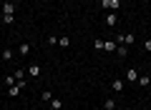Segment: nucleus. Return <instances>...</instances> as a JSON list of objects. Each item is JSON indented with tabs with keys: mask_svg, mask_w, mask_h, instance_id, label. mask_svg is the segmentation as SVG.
<instances>
[{
	"mask_svg": "<svg viewBox=\"0 0 151 110\" xmlns=\"http://www.w3.org/2000/svg\"><path fill=\"white\" fill-rule=\"evenodd\" d=\"M116 23H119V15H116V13L106 15V25H108V28H116Z\"/></svg>",
	"mask_w": 151,
	"mask_h": 110,
	"instance_id": "4",
	"label": "nucleus"
},
{
	"mask_svg": "<svg viewBox=\"0 0 151 110\" xmlns=\"http://www.w3.org/2000/svg\"><path fill=\"white\" fill-rule=\"evenodd\" d=\"M139 80V73H136V68H129L126 70V83H136Z\"/></svg>",
	"mask_w": 151,
	"mask_h": 110,
	"instance_id": "2",
	"label": "nucleus"
},
{
	"mask_svg": "<svg viewBox=\"0 0 151 110\" xmlns=\"http://www.w3.org/2000/svg\"><path fill=\"white\" fill-rule=\"evenodd\" d=\"M149 55H151V53H149Z\"/></svg>",
	"mask_w": 151,
	"mask_h": 110,
	"instance_id": "20",
	"label": "nucleus"
},
{
	"mask_svg": "<svg viewBox=\"0 0 151 110\" xmlns=\"http://www.w3.org/2000/svg\"><path fill=\"white\" fill-rule=\"evenodd\" d=\"M0 58H3V60H13V58H15V53H13L10 48H5V50L0 53Z\"/></svg>",
	"mask_w": 151,
	"mask_h": 110,
	"instance_id": "7",
	"label": "nucleus"
},
{
	"mask_svg": "<svg viewBox=\"0 0 151 110\" xmlns=\"http://www.w3.org/2000/svg\"><path fill=\"white\" fill-rule=\"evenodd\" d=\"M40 100H43V103H50V100H53V93H50V90H43V93H40Z\"/></svg>",
	"mask_w": 151,
	"mask_h": 110,
	"instance_id": "11",
	"label": "nucleus"
},
{
	"mask_svg": "<svg viewBox=\"0 0 151 110\" xmlns=\"http://www.w3.org/2000/svg\"><path fill=\"white\" fill-rule=\"evenodd\" d=\"M28 75H40V65H35V63H33L30 68H28Z\"/></svg>",
	"mask_w": 151,
	"mask_h": 110,
	"instance_id": "15",
	"label": "nucleus"
},
{
	"mask_svg": "<svg viewBox=\"0 0 151 110\" xmlns=\"http://www.w3.org/2000/svg\"><path fill=\"white\" fill-rule=\"evenodd\" d=\"M58 45H60V48H68V45H70V38H68V35H60V38H58Z\"/></svg>",
	"mask_w": 151,
	"mask_h": 110,
	"instance_id": "12",
	"label": "nucleus"
},
{
	"mask_svg": "<svg viewBox=\"0 0 151 110\" xmlns=\"http://www.w3.org/2000/svg\"><path fill=\"white\" fill-rule=\"evenodd\" d=\"M103 110H116V100H103Z\"/></svg>",
	"mask_w": 151,
	"mask_h": 110,
	"instance_id": "10",
	"label": "nucleus"
},
{
	"mask_svg": "<svg viewBox=\"0 0 151 110\" xmlns=\"http://www.w3.org/2000/svg\"><path fill=\"white\" fill-rule=\"evenodd\" d=\"M139 85H141V88H149V85H151V78H149V75H139Z\"/></svg>",
	"mask_w": 151,
	"mask_h": 110,
	"instance_id": "8",
	"label": "nucleus"
},
{
	"mask_svg": "<svg viewBox=\"0 0 151 110\" xmlns=\"http://www.w3.org/2000/svg\"><path fill=\"white\" fill-rule=\"evenodd\" d=\"M13 78H15V80H23V78H25V73H23V70H15V73H13Z\"/></svg>",
	"mask_w": 151,
	"mask_h": 110,
	"instance_id": "17",
	"label": "nucleus"
},
{
	"mask_svg": "<svg viewBox=\"0 0 151 110\" xmlns=\"http://www.w3.org/2000/svg\"><path fill=\"white\" fill-rule=\"evenodd\" d=\"M48 105H50V110H63V100H58V98H53Z\"/></svg>",
	"mask_w": 151,
	"mask_h": 110,
	"instance_id": "6",
	"label": "nucleus"
},
{
	"mask_svg": "<svg viewBox=\"0 0 151 110\" xmlns=\"http://www.w3.org/2000/svg\"><path fill=\"white\" fill-rule=\"evenodd\" d=\"M124 110H129V108H124Z\"/></svg>",
	"mask_w": 151,
	"mask_h": 110,
	"instance_id": "19",
	"label": "nucleus"
},
{
	"mask_svg": "<svg viewBox=\"0 0 151 110\" xmlns=\"http://www.w3.org/2000/svg\"><path fill=\"white\" fill-rule=\"evenodd\" d=\"M18 53H20V55H28V53H30V43H23V45L18 48Z\"/></svg>",
	"mask_w": 151,
	"mask_h": 110,
	"instance_id": "13",
	"label": "nucleus"
},
{
	"mask_svg": "<svg viewBox=\"0 0 151 110\" xmlns=\"http://www.w3.org/2000/svg\"><path fill=\"white\" fill-rule=\"evenodd\" d=\"M15 13V5L13 3H3V15H13Z\"/></svg>",
	"mask_w": 151,
	"mask_h": 110,
	"instance_id": "5",
	"label": "nucleus"
},
{
	"mask_svg": "<svg viewBox=\"0 0 151 110\" xmlns=\"http://www.w3.org/2000/svg\"><path fill=\"white\" fill-rule=\"evenodd\" d=\"M116 55H119V58H126V55H129V48H126V45H121L119 50H116Z\"/></svg>",
	"mask_w": 151,
	"mask_h": 110,
	"instance_id": "16",
	"label": "nucleus"
},
{
	"mask_svg": "<svg viewBox=\"0 0 151 110\" xmlns=\"http://www.w3.org/2000/svg\"><path fill=\"white\" fill-rule=\"evenodd\" d=\"M20 90H23V88H20L18 83H15V85H10V90H8V95H10V98H15V95H20Z\"/></svg>",
	"mask_w": 151,
	"mask_h": 110,
	"instance_id": "9",
	"label": "nucleus"
},
{
	"mask_svg": "<svg viewBox=\"0 0 151 110\" xmlns=\"http://www.w3.org/2000/svg\"><path fill=\"white\" fill-rule=\"evenodd\" d=\"M111 88H113V93H124L126 83H124V80H119V78H116V80H113V83H111Z\"/></svg>",
	"mask_w": 151,
	"mask_h": 110,
	"instance_id": "3",
	"label": "nucleus"
},
{
	"mask_svg": "<svg viewBox=\"0 0 151 110\" xmlns=\"http://www.w3.org/2000/svg\"><path fill=\"white\" fill-rule=\"evenodd\" d=\"M144 48H146V50L151 53V40H146V43H144Z\"/></svg>",
	"mask_w": 151,
	"mask_h": 110,
	"instance_id": "18",
	"label": "nucleus"
},
{
	"mask_svg": "<svg viewBox=\"0 0 151 110\" xmlns=\"http://www.w3.org/2000/svg\"><path fill=\"white\" fill-rule=\"evenodd\" d=\"M103 50H106V53H113V50H116V43L106 40V43H103Z\"/></svg>",
	"mask_w": 151,
	"mask_h": 110,
	"instance_id": "14",
	"label": "nucleus"
},
{
	"mask_svg": "<svg viewBox=\"0 0 151 110\" xmlns=\"http://www.w3.org/2000/svg\"><path fill=\"white\" fill-rule=\"evenodd\" d=\"M103 8H106V10H108V8H111V10L116 13V10H119V8H121V0H103Z\"/></svg>",
	"mask_w": 151,
	"mask_h": 110,
	"instance_id": "1",
	"label": "nucleus"
}]
</instances>
